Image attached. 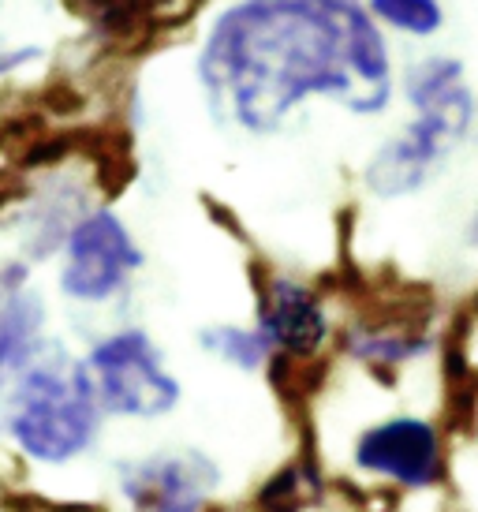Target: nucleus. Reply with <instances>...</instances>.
<instances>
[{
    "label": "nucleus",
    "instance_id": "obj_1",
    "mask_svg": "<svg viewBox=\"0 0 478 512\" xmlns=\"http://www.w3.org/2000/svg\"><path fill=\"white\" fill-rule=\"evenodd\" d=\"M217 128L273 135L307 98L378 116L393 101V53L366 0H232L198 49Z\"/></svg>",
    "mask_w": 478,
    "mask_h": 512
},
{
    "label": "nucleus",
    "instance_id": "obj_2",
    "mask_svg": "<svg viewBox=\"0 0 478 512\" xmlns=\"http://www.w3.org/2000/svg\"><path fill=\"white\" fill-rule=\"evenodd\" d=\"M404 98L415 109L408 128L374 150L363 184L378 199H400L434 176L478 120V101L467 86L460 57L426 53L404 72Z\"/></svg>",
    "mask_w": 478,
    "mask_h": 512
},
{
    "label": "nucleus",
    "instance_id": "obj_3",
    "mask_svg": "<svg viewBox=\"0 0 478 512\" xmlns=\"http://www.w3.org/2000/svg\"><path fill=\"white\" fill-rule=\"evenodd\" d=\"M101 427V400L86 374V363H71L57 352L34 359L15 378L12 430L15 445L38 464H68L86 453Z\"/></svg>",
    "mask_w": 478,
    "mask_h": 512
},
{
    "label": "nucleus",
    "instance_id": "obj_4",
    "mask_svg": "<svg viewBox=\"0 0 478 512\" xmlns=\"http://www.w3.org/2000/svg\"><path fill=\"white\" fill-rule=\"evenodd\" d=\"M86 374L94 382L101 412L109 415L157 419L180 404V382L142 329H120L94 344L86 356Z\"/></svg>",
    "mask_w": 478,
    "mask_h": 512
},
{
    "label": "nucleus",
    "instance_id": "obj_5",
    "mask_svg": "<svg viewBox=\"0 0 478 512\" xmlns=\"http://www.w3.org/2000/svg\"><path fill=\"white\" fill-rule=\"evenodd\" d=\"M139 266L142 251L124 221L113 210H94L79 217L64 243L60 292L79 303H105L131 285Z\"/></svg>",
    "mask_w": 478,
    "mask_h": 512
},
{
    "label": "nucleus",
    "instance_id": "obj_6",
    "mask_svg": "<svg viewBox=\"0 0 478 512\" xmlns=\"http://www.w3.org/2000/svg\"><path fill=\"white\" fill-rule=\"evenodd\" d=\"M355 464L408 490H426L445 479L441 434L434 423L411 419V415L363 430V438L355 441Z\"/></svg>",
    "mask_w": 478,
    "mask_h": 512
},
{
    "label": "nucleus",
    "instance_id": "obj_7",
    "mask_svg": "<svg viewBox=\"0 0 478 512\" xmlns=\"http://www.w3.org/2000/svg\"><path fill=\"white\" fill-rule=\"evenodd\" d=\"M221 471L202 453H157L120 471V490L135 512H206Z\"/></svg>",
    "mask_w": 478,
    "mask_h": 512
},
{
    "label": "nucleus",
    "instance_id": "obj_8",
    "mask_svg": "<svg viewBox=\"0 0 478 512\" xmlns=\"http://www.w3.org/2000/svg\"><path fill=\"white\" fill-rule=\"evenodd\" d=\"M258 326L266 333L277 356L288 359H314L329 337V318H325L318 296L307 285L292 277H269L258 288Z\"/></svg>",
    "mask_w": 478,
    "mask_h": 512
},
{
    "label": "nucleus",
    "instance_id": "obj_9",
    "mask_svg": "<svg viewBox=\"0 0 478 512\" xmlns=\"http://www.w3.org/2000/svg\"><path fill=\"white\" fill-rule=\"evenodd\" d=\"M45 303L27 288V262L12 258L0 266V382L19 378L42 356Z\"/></svg>",
    "mask_w": 478,
    "mask_h": 512
},
{
    "label": "nucleus",
    "instance_id": "obj_10",
    "mask_svg": "<svg viewBox=\"0 0 478 512\" xmlns=\"http://www.w3.org/2000/svg\"><path fill=\"white\" fill-rule=\"evenodd\" d=\"M198 344L210 356L221 359V363H232L236 370H247V374L262 370L269 359L277 356V348L262 333V326H225V322L221 326H206L198 333Z\"/></svg>",
    "mask_w": 478,
    "mask_h": 512
},
{
    "label": "nucleus",
    "instance_id": "obj_11",
    "mask_svg": "<svg viewBox=\"0 0 478 512\" xmlns=\"http://www.w3.org/2000/svg\"><path fill=\"white\" fill-rule=\"evenodd\" d=\"M366 8L381 27H393L408 38H434L445 27L441 0H366Z\"/></svg>",
    "mask_w": 478,
    "mask_h": 512
},
{
    "label": "nucleus",
    "instance_id": "obj_12",
    "mask_svg": "<svg viewBox=\"0 0 478 512\" xmlns=\"http://www.w3.org/2000/svg\"><path fill=\"white\" fill-rule=\"evenodd\" d=\"M75 19L90 23L101 34H120L131 30L146 12V0H64Z\"/></svg>",
    "mask_w": 478,
    "mask_h": 512
},
{
    "label": "nucleus",
    "instance_id": "obj_13",
    "mask_svg": "<svg viewBox=\"0 0 478 512\" xmlns=\"http://www.w3.org/2000/svg\"><path fill=\"white\" fill-rule=\"evenodd\" d=\"M45 57L42 45H19V49H0V79L23 72L30 64H38Z\"/></svg>",
    "mask_w": 478,
    "mask_h": 512
},
{
    "label": "nucleus",
    "instance_id": "obj_14",
    "mask_svg": "<svg viewBox=\"0 0 478 512\" xmlns=\"http://www.w3.org/2000/svg\"><path fill=\"white\" fill-rule=\"evenodd\" d=\"M471 243L478 247V214H475V221H471Z\"/></svg>",
    "mask_w": 478,
    "mask_h": 512
},
{
    "label": "nucleus",
    "instance_id": "obj_15",
    "mask_svg": "<svg viewBox=\"0 0 478 512\" xmlns=\"http://www.w3.org/2000/svg\"><path fill=\"white\" fill-rule=\"evenodd\" d=\"M0 4H4V0H0Z\"/></svg>",
    "mask_w": 478,
    "mask_h": 512
}]
</instances>
